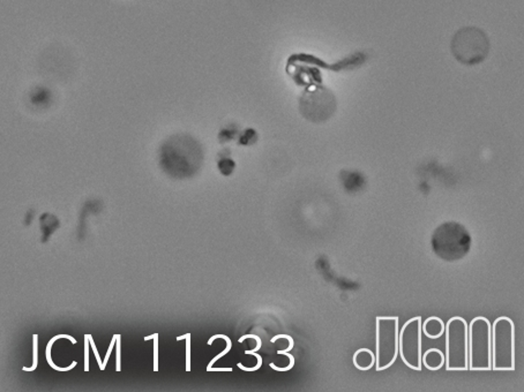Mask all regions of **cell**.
Instances as JSON below:
<instances>
[{
	"mask_svg": "<svg viewBox=\"0 0 524 392\" xmlns=\"http://www.w3.org/2000/svg\"><path fill=\"white\" fill-rule=\"evenodd\" d=\"M399 316H376L375 370L383 371L394 365L399 356Z\"/></svg>",
	"mask_w": 524,
	"mask_h": 392,
	"instance_id": "3957f363",
	"label": "cell"
},
{
	"mask_svg": "<svg viewBox=\"0 0 524 392\" xmlns=\"http://www.w3.org/2000/svg\"><path fill=\"white\" fill-rule=\"evenodd\" d=\"M182 339H186V335L180 336V337H177V340H178V342H180V340H182Z\"/></svg>",
	"mask_w": 524,
	"mask_h": 392,
	"instance_id": "484cf974",
	"label": "cell"
},
{
	"mask_svg": "<svg viewBox=\"0 0 524 392\" xmlns=\"http://www.w3.org/2000/svg\"><path fill=\"white\" fill-rule=\"evenodd\" d=\"M186 371H190V334H186Z\"/></svg>",
	"mask_w": 524,
	"mask_h": 392,
	"instance_id": "ffe728a7",
	"label": "cell"
},
{
	"mask_svg": "<svg viewBox=\"0 0 524 392\" xmlns=\"http://www.w3.org/2000/svg\"><path fill=\"white\" fill-rule=\"evenodd\" d=\"M248 338H253V339H255V340H256V346L254 347L253 350H247V351H245V352H244L245 354H251V353H253V352H257V351H259L260 348H261V346H262V340H261V338L259 337V336H255V335H244V336H241V337H240L239 339H238V342H239V343H243L245 339H248Z\"/></svg>",
	"mask_w": 524,
	"mask_h": 392,
	"instance_id": "9a60e30c",
	"label": "cell"
},
{
	"mask_svg": "<svg viewBox=\"0 0 524 392\" xmlns=\"http://www.w3.org/2000/svg\"><path fill=\"white\" fill-rule=\"evenodd\" d=\"M52 95L45 87H36L30 94V102L35 106H47L51 103Z\"/></svg>",
	"mask_w": 524,
	"mask_h": 392,
	"instance_id": "4fadbf2b",
	"label": "cell"
},
{
	"mask_svg": "<svg viewBox=\"0 0 524 392\" xmlns=\"http://www.w3.org/2000/svg\"><path fill=\"white\" fill-rule=\"evenodd\" d=\"M491 360L493 371L515 370V324L508 316L491 324Z\"/></svg>",
	"mask_w": 524,
	"mask_h": 392,
	"instance_id": "6da1fadb",
	"label": "cell"
},
{
	"mask_svg": "<svg viewBox=\"0 0 524 392\" xmlns=\"http://www.w3.org/2000/svg\"><path fill=\"white\" fill-rule=\"evenodd\" d=\"M217 338H222V339H224L225 342H226V347H225V350L222 351L220 354L216 355L215 358H213V359H212V361H210V362H209V365L207 366V369H208V368H212L214 363H215L216 361H218V360H220L221 358H223L224 355L228 354V353H229V351L231 350V347H232L231 340H230V338L228 337V336H225V335H214L213 337L208 340V345H213V342H214V340H216Z\"/></svg>",
	"mask_w": 524,
	"mask_h": 392,
	"instance_id": "5bb4252c",
	"label": "cell"
},
{
	"mask_svg": "<svg viewBox=\"0 0 524 392\" xmlns=\"http://www.w3.org/2000/svg\"><path fill=\"white\" fill-rule=\"evenodd\" d=\"M155 336H156V334H154L152 336H147V337H145V340L147 342V340H150V339H154Z\"/></svg>",
	"mask_w": 524,
	"mask_h": 392,
	"instance_id": "d4e9b609",
	"label": "cell"
},
{
	"mask_svg": "<svg viewBox=\"0 0 524 392\" xmlns=\"http://www.w3.org/2000/svg\"><path fill=\"white\" fill-rule=\"evenodd\" d=\"M89 340H90V346H91V348H93L95 356H96V360H97L98 366H100V368H101L102 365H103V361L101 360V356H100V353H98V351H97V347H96V345H95V342L93 340V338H91V336H90V335H89Z\"/></svg>",
	"mask_w": 524,
	"mask_h": 392,
	"instance_id": "7402d4cb",
	"label": "cell"
},
{
	"mask_svg": "<svg viewBox=\"0 0 524 392\" xmlns=\"http://www.w3.org/2000/svg\"><path fill=\"white\" fill-rule=\"evenodd\" d=\"M207 371H232V368H208Z\"/></svg>",
	"mask_w": 524,
	"mask_h": 392,
	"instance_id": "cb8c5ba5",
	"label": "cell"
},
{
	"mask_svg": "<svg viewBox=\"0 0 524 392\" xmlns=\"http://www.w3.org/2000/svg\"><path fill=\"white\" fill-rule=\"evenodd\" d=\"M251 355H254V356H255V358L257 359V363H256L255 366H254L253 368H248V367L243 366V365H241V363H238V365H237L238 368H240V369L243 370V371H244V370H245V371H255V370H259L260 368L262 367V356H261L260 354H257L256 352H253V353H251Z\"/></svg>",
	"mask_w": 524,
	"mask_h": 392,
	"instance_id": "e0dca14e",
	"label": "cell"
},
{
	"mask_svg": "<svg viewBox=\"0 0 524 392\" xmlns=\"http://www.w3.org/2000/svg\"><path fill=\"white\" fill-rule=\"evenodd\" d=\"M332 94H329L328 92H323V93H320L317 92L314 93V94H311L307 98L306 102L301 101V111H303V113L305 114V116H307V113L309 114H316V113H329L332 114L333 111H334L335 109V104H323L321 105V103H324V102H328L333 100Z\"/></svg>",
	"mask_w": 524,
	"mask_h": 392,
	"instance_id": "9c48e42d",
	"label": "cell"
},
{
	"mask_svg": "<svg viewBox=\"0 0 524 392\" xmlns=\"http://www.w3.org/2000/svg\"><path fill=\"white\" fill-rule=\"evenodd\" d=\"M422 363L430 371H438L444 366V353L439 348H430L423 353Z\"/></svg>",
	"mask_w": 524,
	"mask_h": 392,
	"instance_id": "8fae6325",
	"label": "cell"
},
{
	"mask_svg": "<svg viewBox=\"0 0 524 392\" xmlns=\"http://www.w3.org/2000/svg\"><path fill=\"white\" fill-rule=\"evenodd\" d=\"M89 335H85V371H89Z\"/></svg>",
	"mask_w": 524,
	"mask_h": 392,
	"instance_id": "d6986e66",
	"label": "cell"
},
{
	"mask_svg": "<svg viewBox=\"0 0 524 392\" xmlns=\"http://www.w3.org/2000/svg\"><path fill=\"white\" fill-rule=\"evenodd\" d=\"M444 367L447 371L469 370L468 322L462 316H452L444 324Z\"/></svg>",
	"mask_w": 524,
	"mask_h": 392,
	"instance_id": "7a4b0ae2",
	"label": "cell"
},
{
	"mask_svg": "<svg viewBox=\"0 0 524 392\" xmlns=\"http://www.w3.org/2000/svg\"><path fill=\"white\" fill-rule=\"evenodd\" d=\"M471 238L462 225L446 223L435 229L432 245L436 255L444 260L461 259L469 252Z\"/></svg>",
	"mask_w": 524,
	"mask_h": 392,
	"instance_id": "5b68a950",
	"label": "cell"
},
{
	"mask_svg": "<svg viewBox=\"0 0 524 392\" xmlns=\"http://www.w3.org/2000/svg\"><path fill=\"white\" fill-rule=\"evenodd\" d=\"M422 332L430 339H438L444 334V322L438 316H430L422 323Z\"/></svg>",
	"mask_w": 524,
	"mask_h": 392,
	"instance_id": "7c38bea8",
	"label": "cell"
},
{
	"mask_svg": "<svg viewBox=\"0 0 524 392\" xmlns=\"http://www.w3.org/2000/svg\"><path fill=\"white\" fill-rule=\"evenodd\" d=\"M469 370L490 371L491 360V322L484 316L472 319L468 324Z\"/></svg>",
	"mask_w": 524,
	"mask_h": 392,
	"instance_id": "277c9868",
	"label": "cell"
},
{
	"mask_svg": "<svg viewBox=\"0 0 524 392\" xmlns=\"http://www.w3.org/2000/svg\"><path fill=\"white\" fill-rule=\"evenodd\" d=\"M154 370H158V334L154 338Z\"/></svg>",
	"mask_w": 524,
	"mask_h": 392,
	"instance_id": "44dd1931",
	"label": "cell"
},
{
	"mask_svg": "<svg viewBox=\"0 0 524 392\" xmlns=\"http://www.w3.org/2000/svg\"><path fill=\"white\" fill-rule=\"evenodd\" d=\"M192 138L187 136H177L172 138L163 148V162H164L165 170L169 173L177 171L179 174H189L195 168L196 162L199 161L200 149L194 146L185 155L182 152L187 148L188 143Z\"/></svg>",
	"mask_w": 524,
	"mask_h": 392,
	"instance_id": "ba28073f",
	"label": "cell"
},
{
	"mask_svg": "<svg viewBox=\"0 0 524 392\" xmlns=\"http://www.w3.org/2000/svg\"><path fill=\"white\" fill-rule=\"evenodd\" d=\"M37 339H38V336L37 335H34V356H33V366H31V368H28V367H23V370L26 371H33L37 368V363H38V343H37Z\"/></svg>",
	"mask_w": 524,
	"mask_h": 392,
	"instance_id": "2e32d148",
	"label": "cell"
},
{
	"mask_svg": "<svg viewBox=\"0 0 524 392\" xmlns=\"http://www.w3.org/2000/svg\"><path fill=\"white\" fill-rule=\"evenodd\" d=\"M352 362L358 370L368 371L375 366V353H373L370 348H359L353 354Z\"/></svg>",
	"mask_w": 524,
	"mask_h": 392,
	"instance_id": "30bf717a",
	"label": "cell"
},
{
	"mask_svg": "<svg viewBox=\"0 0 524 392\" xmlns=\"http://www.w3.org/2000/svg\"><path fill=\"white\" fill-rule=\"evenodd\" d=\"M117 336H118V335H114L113 337H112V340H111L110 346H109V348H108V352H106L105 358H104V360H103V365H102V367L100 368L101 370H104V369H105V367H106V365H108V361H109V359H110V355H111V353H112V351H113L114 343H117Z\"/></svg>",
	"mask_w": 524,
	"mask_h": 392,
	"instance_id": "ac0fdd59",
	"label": "cell"
},
{
	"mask_svg": "<svg viewBox=\"0 0 524 392\" xmlns=\"http://www.w3.org/2000/svg\"><path fill=\"white\" fill-rule=\"evenodd\" d=\"M422 316L408 320L399 334V355L404 365L415 371H422Z\"/></svg>",
	"mask_w": 524,
	"mask_h": 392,
	"instance_id": "52a82bcc",
	"label": "cell"
},
{
	"mask_svg": "<svg viewBox=\"0 0 524 392\" xmlns=\"http://www.w3.org/2000/svg\"><path fill=\"white\" fill-rule=\"evenodd\" d=\"M490 42L484 31L478 28H463L455 34L451 41L452 54L464 65H476L486 58Z\"/></svg>",
	"mask_w": 524,
	"mask_h": 392,
	"instance_id": "8992f818",
	"label": "cell"
},
{
	"mask_svg": "<svg viewBox=\"0 0 524 392\" xmlns=\"http://www.w3.org/2000/svg\"><path fill=\"white\" fill-rule=\"evenodd\" d=\"M116 370H120V336H117V359H116Z\"/></svg>",
	"mask_w": 524,
	"mask_h": 392,
	"instance_id": "603a6c76",
	"label": "cell"
}]
</instances>
